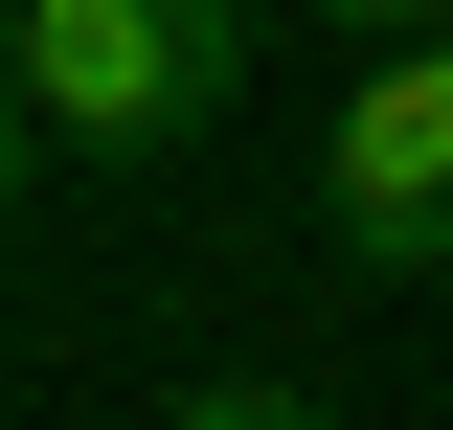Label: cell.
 <instances>
[{"label":"cell","mask_w":453,"mask_h":430,"mask_svg":"<svg viewBox=\"0 0 453 430\" xmlns=\"http://www.w3.org/2000/svg\"><path fill=\"white\" fill-rule=\"evenodd\" d=\"M23 136H46V113H0V227H23Z\"/></svg>","instance_id":"4"},{"label":"cell","mask_w":453,"mask_h":430,"mask_svg":"<svg viewBox=\"0 0 453 430\" xmlns=\"http://www.w3.org/2000/svg\"><path fill=\"white\" fill-rule=\"evenodd\" d=\"M318 23H363V46H386V23H453V0H318Z\"/></svg>","instance_id":"3"},{"label":"cell","mask_w":453,"mask_h":430,"mask_svg":"<svg viewBox=\"0 0 453 430\" xmlns=\"http://www.w3.org/2000/svg\"><path fill=\"white\" fill-rule=\"evenodd\" d=\"M318 250L386 272V295H431V272H453V23H386L363 91L318 113Z\"/></svg>","instance_id":"2"},{"label":"cell","mask_w":453,"mask_h":430,"mask_svg":"<svg viewBox=\"0 0 453 430\" xmlns=\"http://www.w3.org/2000/svg\"><path fill=\"white\" fill-rule=\"evenodd\" d=\"M226 91H250V0H23L46 159H181Z\"/></svg>","instance_id":"1"},{"label":"cell","mask_w":453,"mask_h":430,"mask_svg":"<svg viewBox=\"0 0 453 430\" xmlns=\"http://www.w3.org/2000/svg\"><path fill=\"white\" fill-rule=\"evenodd\" d=\"M0 113H23V0H0Z\"/></svg>","instance_id":"5"}]
</instances>
